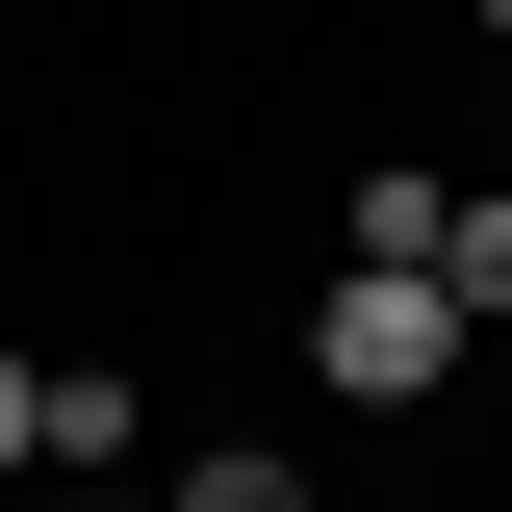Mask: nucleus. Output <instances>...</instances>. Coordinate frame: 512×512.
Segmentation results:
<instances>
[{"label":"nucleus","instance_id":"nucleus-1","mask_svg":"<svg viewBox=\"0 0 512 512\" xmlns=\"http://www.w3.org/2000/svg\"><path fill=\"white\" fill-rule=\"evenodd\" d=\"M436 384H461V282H436V256H333V282H308V410L384 436V410H436Z\"/></svg>","mask_w":512,"mask_h":512},{"label":"nucleus","instance_id":"nucleus-2","mask_svg":"<svg viewBox=\"0 0 512 512\" xmlns=\"http://www.w3.org/2000/svg\"><path fill=\"white\" fill-rule=\"evenodd\" d=\"M26 461H52V487H77V461H154V359H52V410H26Z\"/></svg>","mask_w":512,"mask_h":512},{"label":"nucleus","instance_id":"nucleus-3","mask_svg":"<svg viewBox=\"0 0 512 512\" xmlns=\"http://www.w3.org/2000/svg\"><path fill=\"white\" fill-rule=\"evenodd\" d=\"M436 231H461L436 154H359V180H333V256H436Z\"/></svg>","mask_w":512,"mask_h":512},{"label":"nucleus","instance_id":"nucleus-4","mask_svg":"<svg viewBox=\"0 0 512 512\" xmlns=\"http://www.w3.org/2000/svg\"><path fill=\"white\" fill-rule=\"evenodd\" d=\"M154 512H333V487H308L282 436H205V461H154Z\"/></svg>","mask_w":512,"mask_h":512},{"label":"nucleus","instance_id":"nucleus-5","mask_svg":"<svg viewBox=\"0 0 512 512\" xmlns=\"http://www.w3.org/2000/svg\"><path fill=\"white\" fill-rule=\"evenodd\" d=\"M436 282H461V333H512V180H487V205L436 231Z\"/></svg>","mask_w":512,"mask_h":512},{"label":"nucleus","instance_id":"nucleus-6","mask_svg":"<svg viewBox=\"0 0 512 512\" xmlns=\"http://www.w3.org/2000/svg\"><path fill=\"white\" fill-rule=\"evenodd\" d=\"M26 410H52V359H26V333H0V487H26Z\"/></svg>","mask_w":512,"mask_h":512},{"label":"nucleus","instance_id":"nucleus-7","mask_svg":"<svg viewBox=\"0 0 512 512\" xmlns=\"http://www.w3.org/2000/svg\"><path fill=\"white\" fill-rule=\"evenodd\" d=\"M461 26H487V77H512V0H461Z\"/></svg>","mask_w":512,"mask_h":512}]
</instances>
